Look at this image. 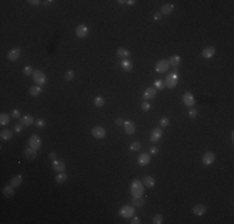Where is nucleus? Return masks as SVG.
Returning <instances> with one entry per match:
<instances>
[{
  "mask_svg": "<svg viewBox=\"0 0 234 224\" xmlns=\"http://www.w3.org/2000/svg\"><path fill=\"white\" fill-rule=\"evenodd\" d=\"M178 81H179L178 70H177V67H174L173 71L167 75V77H166V80H164V85H166L168 88H174L176 86H177Z\"/></svg>",
  "mask_w": 234,
  "mask_h": 224,
  "instance_id": "1",
  "label": "nucleus"
},
{
  "mask_svg": "<svg viewBox=\"0 0 234 224\" xmlns=\"http://www.w3.org/2000/svg\"><path fill=\"white\" fill-rule=\"evenodd\" d=\"M131 194L134 198H141L143 196V184L141 183V181L134 179L131 184Z\"/></svg>",
  "mask_w": 234,
  "mask_h": 224,
  "instance_id": "2",
  "label": "nucleus"
},
{
  "mask_svg": "<svg viewBox=\"0 0 234 224\" xmlns=\"http://www.w3.org/2000/svg\"><path fill=\"white\" fill-rule=\"evenodd\" d=\"M32 79H34V82H36V85H39V86L45 85L46 81H47L46 75H45L43 71H40V70H35V71H34Z\"/></svg>",
  "mask_w": 234,
  "mask_h": 224,
  "instance_id": "3",
  "label": "nucleus"
},
{
  "mask_svg": "<svg viewBox=\"0 0 234 224\" xmlns=\"http://www.w3.org/2000/svg\"><path fill=\"white\" fill-rule=\"evenodd\" d=\"M106 128H104L102 126H96V127H93L92 129H91V135L96 138V140H102V138H105V136H106Z\"/></svg>",
  "mask_w": 234,
  "mask_h": 224,
  "instance_id": "4",
  "label": "nucleus"
},
{
  "mask_svg": "<svg viewBox=\"0 0 234 224\" xmlns=\"http://www.w3.org/2000/svg\"><path fill=\"white\" fill-rule=\"evenodd\" d=\"M119 214L122 217V218H132L134 215V208L132 205H123V207L120 209Z\"/></svg>",
  "mask_w": 234,
  "mask_h": 224,
  "instance_id": "5",
  "label": "nucleus"
},
{
  "mask_svg": "<svg viewBox=\"0 0 234 224\" xmlns=\"http://www.w3.org/2000/svg\"><path fill=\"white\" fill-rule=\"evenodd\" d=\"M29 147L35 149V151H37V149L41 147V138L39 137L37 135L30 136V138H29Z\"/></svg>",
  "mask_w": 234,
  "mask_h": 224,
  "instance_id": "6",
  "label": "nucleus"
},
{
  "mask_svg": "<svg viewBox=\"0 0 234 224\" xmlns=\"http://www.w3.org/2000/svg\"><path fill=\"white\" fill-rule=\"evenodd\" d=\"M168 69H169V64L167 60H160L154 66L156 72H158V73H164L168 71Z\"/></svg>",
  "mask_w": 234,
  "mask_h": 224,
  "instance_id": "7",
  "label": "nucleus"
},
{
  "mask_svg": "<svg viewBox=\"0 0 234 224\" xmlns=\"http://www.w3.org/2000/svg\"><path fill=\"white\" fill-rule=\"evenodd\" d=\"M89 31L90 30L85 24H80L76 28V36L79 37V39H85V37L89 35Z\"/></svg>",
  "mask_w": 234,
  "mask_h": 224,
  "instance_id": "8",
  "label": "nucleus"
},
{
  "mask_svg": "<svg viewBox=\"0 0 234 224\" xmlns=\"http://www.w3.org/2000/svg\"><path fill=\"white\" fill-rule=\"evenodd\" d=\"M161 137H162V128H153L151 132V136H149L151 142L157 143L161 140Z\"/></svg>",
  "mask_w": 234,
  "mask_h": 224,
  "instance_id": "9",
  "label": "nucleus"
},
{
  "mask_svg": "<svg viewBox=\"0 0 234 224\" xmlns=\"http://www.w3.org/2000/svg\"><path fill=\"white\" fill-rule=\"evenodd\" d=\"M156 96H157V90H156L154 87H147L143 92V99L146 101L148 100H153Z\"/></svg>",
  "mask_w": 234,
  "mask_h": 224,
  "instance_id": "10",
  "label": "nucleus"
},
{
  "mask_svg": "<svg viewBox=\"0 0 234 224\" xmlns=\"http://www.w3.org/2000/svg\"><path fill=\"white\" fill-rule=\"evenodd\" d=\"M183 103L187 107H192L194 103H196V99H194V96L191 92H186L183 95Z\"/></svg>",
  "mask_w": 234,
  "mask_h": 224,
  "instance_id": "11",
  "label": "nucleus"
},
{
  "mask_svg": "<svg viewBox=\"0 0 234 224\" xmlns=\"http://www.w3.org/2000/svg\"><path fill=\"white\" fill-rule=\"evenodd\" d=\"M216 158L217 157H216V155H214L213 152H206L203 158H202V162H203L204 166H210L214 161H216Z\"/></svg>",
  "mask_w": 234,
  "mask_h": 224,
  "instance_id": "12",
  "label": "nucleus"
},
{
  "mask_svg": "<svg viewBox=\"0 0 234 224\" xmlns=\"http://www.w3.org/2000/svg\"><path fill=\"white\" fill-rule=\"evenodd\" d=\"M52 168H54V171L61 173V172H65V171H66V164H65L62 161L55 159V161H52Z\"/></svg>",
  "mask_w": 234,
  "mask_h": 224,
  "instance_id": "13",
  "label": "nucleus"
},
{
  "mask_svg": "<svg viewBox=\"0 0 234 224\" xmlns=\"http://www.w3.org/2000/svg\"><path fill=\"white\" fill-rule=\"evenodd\" d=\"M216 55V47L214 46H207L206 49H203V51H202V56L204 59H212L213 56Z\"/></svg>",
  "mask_w": 234,
  "mask_h": 224,
  "instance_id": "14",
  "label": "nucleus"
},
{
  "mask_svg": "<svg viewBox=\"0 0 234 224\" xmlns=\"http://www.w3.org/2000/svg\"><path fill=\"white\" fill-rule=\"evenodd\" d=\"M20 58V49L19 47H14L8 52V60L9 61H16Z\"/></svg>",
  "mask_w": 234,
  "mask_h": 224,
  "instance_id": "15",
  "label": "nucleus"
},
{
  "mask_svg": "<svg viewBox=\"0 0 234 224\" xmlns=\"http://www.w3.org/2000/svg\"><path fill=\"white\" fill-rule=\"evenodd\" d=\"M207 213V207L204 204H197V205H194V208H193V214L194 215H203Z\"/></svg>",
  "mask_w": 234,
  "mask_h": 224,
  "instance_id": "16",
  "label": "nucleus"
},
{
  "mask_svg": "<svg viewBox=\"0 0 234 224\" xmlns=\"http://www.w3.org/2000/svg\"><path fill=\"white\" fill-rule=\"evenodd\" d=\"M138 164L140 166H147L149 162H151V155H148V153H141L140 156H138Z\"/></svg>",
  "mask_w": 234,
  "mask_h": 224,
  "instance_id": "17",
  "label": "nucleus"
},
{
  "mask_svg": "<svg viewBox=\"0 0 234 224\" xmlns=\"http://www.w3.org/2000/svg\"><path fill=\"white\" fill-rule=\"evenodd\" d=\"M123 126H125V131H126V133L127 135H133L136 132V126L133 122L131 121H125L123 122Z\"/></svg>",
  "mask_w": 234,
  "mask_h": 224,
  "instance_id": "18",
  "label": "nucleus"
},
{
  "mask_svg": "<svg viewBox=\"0 0 234 224\" xmlns=\"http://www.w3.org/2000/svg\"><path fill=\"white\" fill-rule=\"evenodd\" d=\"M34 122L35 121H34V117L31 115H25L20 118V125H23V126H31Z\"/></svg>",
  "mask_w": 234,
  "mask_h": 224,
  "instance_id": "19",
  "label": "nucleus"
},
{
  "mask_svg": "<svg viewBox=\"0 0 234 224\" xmlns=\"http://www.w3.org/2000/svg\"><path fill=\"white\" fill-rule=\"evenodd\" d=\"M0 138H2V141H10L13 138V131L3 129L2 132H0Z\"/></svg>",
  "mask_w": 234,
  "mask_h": 224,
  "instance_id": "20",
  "label": "nucleus"
},
{
  "mask_svg": "<svg viewBox=\"0 0 234 224\" xmlns=\"http://www.w3.org/2000/svg\"><path fill=\"white\" fill-rule=\"evenodd\" d=\"M23 181H24V178H23V176H20V174H16V176H14L13 178H11V181H10V184L14 187H19V185H21V183H23Z\"/></svg>",
  "mask_w": 234,
  "mask_h": 224,
  "instance_id": "21",
  "label": "nucleus"
},
{
  "mask_svg": "<svg viewBox=\"0 0 234 224\" xmlns=\"http://www.w3.org/2000/svg\"><path fill=\"white\" fill-rule=\"evenodd\" d=\"M142 182H143L145 187H147V188H153L154 187V178L152 176H145Z\"/></svg>",
  "mask_w": 234,
  "mask_h": 224,
  "instance_id": "22",
  "label": "nucleus"
},
{
  "mask_svg": "<svg viewBox=\"0 0 234 224\" xmlns=\"http://www.w3.org/2000/svg\"><path fill=\"white\" fill-rule=\"evenodd\" d=\"M168 64L172 65L173 67H177V66L181 64V56H178V55H172L171 58L168 59Z\"/></svg>",
  "mask_w": 234,
  "mask_h": 224,
  "instance_id": "23",
  "label": "nucleus"
},
{
  "mask_svg": "<svg viewBox=\"0 0 234 224\" xmlns=\"http://www.w3.org/2000/svg\"><path fill=\"white\" fill-rule=\"evenodd\" d=\"M121 67H122V70H123V71L130 72V71H132L133 65H132V62H131L128 59H123V60H122V62H121Z\"/></svg>",
  "mask_w": 234,
  "mask_h": 224,
  "instance_id": "24",
  "label": "nucleus"
},
{
  "mask_svg": "<svg viewBox=\"0 0 234 224\" xmlns=\"http://www.w3.org/2000/svg\"><path fill=\"white\" fill-rule=\"evenodd\" d=\"M3 194H4L6 198H11V197L15 194V192H14V187H13L11 184L4 187V188H3Z\"/></svg>",
  "mask_w": 234,
  "mask_h": 224,
  "instance_id": "25",
  "label": "nucleus"
},
{
  "mask_svg": "<svg viewBox=\"0 0 234 224\" xmlns=\"http://www.w3.org/2000/svg\"><path fill=\"white\" fill-rule=\"evenodd\" d=\"M29 92H30L31 96H39V95H40V93L43 92V90H41V86L34 85V86H31V87L29 88Z\"/></svg>",
  "mask_w": 234,
  "mask_h": 224,
  "instance_id": "26",
  "label": "nucleus"
},
{
  "mask_svg": "<svg viewBox=\"0 0 234 224\" xmlns=\"http://www.w3.org/2000/svg\"><path fill=\"white\" fill-rule=\"evenodd\" d=\"M116 52H117V56L123 58V59H128V56L131 55V52H130L127 49H125V47H119Z\"/></svg>",
  "mask_w": 234,
  "mask_h": 224,
  "instance_id": "27",
  "label": "nucleus"
},
{
  "mask_svg": "<svg viewBox=\"0 0 234 224\" xmlns=\"http://www.w3.org/2000/svg\"><path fill=\"white\" fill-rule=\"evenodd\" d=\"M36 152H37V151H35V149H32V148L29 147V148L25 149V157H26L28 159L32 161V159L36 158Z\"/></svg>",
  "mask_w": 234,
  "mask_h": 224,
  "instance_id": "28",
  "label": "nucleus"
},
{
  "mask_svg": "<svg viewBox=\"0 0 234 224\" xmlns=\"http://www.w3.org/2000/svg\"><path fill=\"white\" fill-rule=\"evenodd\" d=\"M173 9H174V6H173L172 4H166V5H163V6L161 8V14L169 15V14H172Z\"/></svg>",
  "mask_w": 234,
  "mask_h": 224,
  "instance_id": "29",
  "label": "nucleus"
},
{
  "mask_svg": "<svg viewBox=\"0 0 234 224\" xmlns=\"http://www.w3.org/2000/svg\"><path fill=\"white\" fill-rule=\"evenodd\" d=\"M105 102H106V99L102 97V96H97V97H95V100H93V105H95L96 107H102V106L105 105Z\"/></svg>",
  "mask_w": 234,
  "mask_h": 224,
  "instance_id": "30",
  "label": "nucleus"
},
{
  "mask_svg": "<svg viewBox=\"0 0 234 224\" xmlns=\"http://www.w3.org/2000/svg\"><path fill=\"white\" fill-rule=\"evenodd\" d=\"M55 181H56L57 183H64V182H66V181H67V173H65V172L58 173V174L55 177Z\"/></svg>",
  "mask_w": 234,
  "mask_h": 224,
  "instance_id": "31",
  "label": "nucleus"
},
{
  "mask_svg": "<svg viewBox=\"0 0 234 224\" xmlns=\"http://www.w3.org/2000/svg\"><path fill=\"white\" fill-rule=\"evenodd\" d=\"M10 122V116L8 114H2L0 115V125L2 126H5Z\"/></svg>",
  "mask_w": 234,
  "mask_h": 224,
  "instance_id": "32",
  "label": "nucleus"
},
{
  "mask_svg": "<svg viewBox=\"0 0 234 224\" xmlns=\"http://www.w3.org/2000/svg\"><path fill=\"white\" fill-rule=\"evenodd\" d=\"M164 86H166L164 82H163L161 79H158V80H156V81H154V86H153V87H154L156 90H157V91H161V90L164 88Z\"/></svg>",
  "mask_w": 234,
  "mask_h": 224,
  "instance_id": "33",
  "label": "nucleus"
},
{
  "mask_svg": "<svg viewBox=\"0 0 234 224\" xmlns=\"http://www.w3.org/2000/svg\"><path fill=\"white\" fill-rule=\"evenodd\" d=\"M140 148H141V142H138V141L132 142L131 146H130V149H131V151H133V152L140 151Z\"/></svg>",
  "mask_w": 234,
  "mask_h": 224,
  "instance_id": "34",
  "label": "nucleus"
},
{
  "mask_svg": "<svg viewBox=\"0 0 234 224\" xmlns=\"http://www.w3.org/2000/svg\"><path fill=\"white\" fill-rule=\"evenodd\" d=\"M143 199H142V197L141 198H132V204L134 205V207H142V205H143Z\"/></svg>",
  "mask_w": 234,
  "mask_h": 224,
  "instance_id": "35",
  "label": "nucleus"
},
{
  "mask_svg": "<svg viewBox=\"0 0 234 224\" xmlns=\"http://www.w3.org/2000/svg\"><path fill=\"white\" fill-rule=\"evenodd\" d=\"M64 77H65V80H66V81H72V80L75 79V72H74L72 70H67Z\"/></svg>",
  "mask_w": 234,
  "mask_h": 224,
  "instance_id": "36",
  "label": "nucleus"
},
{
  "mask_svg": "<svg viewBox=\"0 0 234 224\" xmlns=\"http://www.w3.org/2000/svg\"><path fill=\"white\" fill-rule=\"evenodd\" d=\"M162 222H163L162 214H156V215L153 217V219H152V223H153V224H161Z\"/></svg>",
  "mask_w": 234,
  "mask_h": 224,
  "instance_id": "37",
  "label": "nucleus"
},
{
  "mask_svg": "<svg viewBox=\"0 0 234 224\" xmlns=\"http://www.w3.org/2000/svg\"><path fill=\"white\" fill-rule=\"evenodd\" d=\"M23 73L25 75V76H29V75H32L34 73V69L31 66H25L24 70H23Z\"/></svg>",
  "mask_w": 234,
  "mask_h": 224,
  "instance_id": "38",
  "label": "nucleus"
},
{
  "mask_svg": "<svg viewBox=\"0 0 234 224\" xmlns=\"http://www.w3.org/2000/svg\"><path fill=\"white\" fill-rule=\"evenodd\" d=\"M141 108H142V111H145V112H148V111L151 110V105H149V102H147V101L142 102V105H141Z\"/></svg>",
  "mask_w": 234,
  "mask_h": 224,
  "instance_id": "39",
  "label": "nucleus"
},
{
  "mask_svg": "<svg viewBox=\"0 0 234 224\" xmlns=\"http://www.w3.org/2000/svg\"><path fill=\"white\" fill-rule=\"evenodd\" d=\"M160 125H161V127H167L169 125V120L167 117H162L160 120Z\"/></svg>",
  "mask_w": 234,
  "mask_h": 224,
  "instance_id": "40",
  "label": "nucleus"
},
{
  "mask_svg": "<svg viewBox=\"0 0 234 224\" xmlns=\"http://www.w3.org/2000/svg\"><path fill=\"white\" fill-rule=\"evenodd\" d=\"M188 115H189V117H191V118H196V117L198 116V112H197V110L191 108V110H189V112H188Z\"/></svg>",
  "mask_w": 234,
  "mask_h": 224,
  "instance_id": "41",
  "label": "nucleus"
},
{
  "mask_svg": "<svg viewBox=\"0 0 234 224\" xmlns=\"http://www.w3.org/2000/svg\"><path fill=\"white\" fill-rule=\"evenodd\" d=\"M35 123H36V126H37L39 128H44V127H45V120H43V118H39Z\"/></svg>",
  "mask_w": 234,
  "mask_h": 224,
  "instance_id": "42",
  "label": "nucleus"
},
{
  "mask_svg": "<svg viewBox=\"0 0 234 224\" xmlns=\"http://www.w3.org/2000/svg\"><path fill=\"white\" fill-rule=\"evenodd\" d=\"M28 3H29L30 5H32V6H39V5L41 4L40 0H28Z\"/></svg>",
  "mask_w": 234,
  "mask_h": 224,
  "instance_id": "43",
  "label": "nucleus"
},
{
  "mask_svg": "<svg viewBox=\"0 0 234 224\" xmlns=\"http://www.w3.org/2000/svg\"><path fill=\"white\" fill-rule=\"evenodd\" d=\"M14 131H15V132H21V131H23V125H15L14 126Z\"/></svg>",
  "mask_w": 234,
  "mask_h": 224,
  "instance_id": "44",
  "label": "nucleus"
},
{
  "mask_svg": "<svg viewBox=\"0 0 234 224\" xmlns=\"http://www.w3.org/2000/svg\"><path fill=\"white\" fill-rule=\"evenodd\" d=\"M19 116H20V112H19V110H14V111L11 112V117H13V118H17Z\"/></svg>",
  "mask_w": 234,
  "mask_h": 224,
  "instance_id": "45",
  "label": "nucleus"
},
{
  "mask_svg": "<svg viewBox=\"0 0 234 224\" xmlns=\"http://www.w3.org/2000/svg\"><path fill=\"white\" fill-rule=\"evenodd\" d=\"M161 13H156L154 15H153V20H156V21H160L161 20Z\"/></svg>",
  "mask_w": 234,
  "mask_h": 224,
  "instance_id": "46",
  "label": "nucleus"
},
{
  "mask_svg": "<svg viewBox=\"0 0 234 224\" xmlns=\"http://www.w3.org/2000/svg\"><path fill=\"white\" fill-rule=\"evenodd\" d=\"M140 223H141V220H140L138 217H134V218H132V220H131V224H140Z\"/></svg>",
  "mask_w": 234,
  "mask_h": 224,
  "instance_id": "47",
  "label": "nucleus"
},
{
  "mask_svg": "<svg viewBox=\"0 0 234 224\" xmlns=\"http://www.w3.org/2000/svg\"><path fill=\"white\" fill-rule=\"evenodd\" d=\"M49 159H50V161H55V159H57L56 153H55V152H51V153L49 155Z\"/></svg>",
  "mask_w": 234,
  "mask_h": 224,
  "instance_id": "48",
  "label": "nucleus"
},
{
  "mask_svg": "<svg viewBox=\"0 0 234 224\" xmlns=\"http://www.w3.org/2000/svg\"><path fill=\"white\" fill-rule=\"evenodd\" d=\"M149 152H151V155H156V153L158 152V148H157V147H151Z\"/></svg>",
  "mask_w": 234,
  "mask_h": 224,
  "instance_id": "49",
  "label": "nucleus"
},
{
  "mask_svg": "<svg viewBox=\"0 0 234 224\" xmlns=\"http://www.w3.org/2000/svg\"><path fill=\"white\" fill-rule=\"evenodd\" d=\"M123 122H125V121H123V120H122L121 117L116 120V125H117V126H120V125H123Z\"/></svg>",
  "mask_w": 234,
  "mask_h": 224,
  "instance_id": "50",
  "label": "nucleus"
},
{
  "mask_svg": "<svg viewBox=\"0 0 234 224\" xmlns=\"http://www.w3.org/2000/svg\"><path fill=\"white\" fill-rule=\"evenodd\" d=\"M136 2H134V0H127V2H126V4L127 5H133Z\"/></svg>",
  "mask_w": 234,
  "mask_h": 224,
  "instance_id": "51",
  "label": "nucleus"
},
{
  "mask_svg": "<svg viewBox=\"0 0 234 224\" xmlns=\"http://www.w3.org/2000/svg\"><path fill=\"white\" fill-rule=\"evenodd\" d=\"M52 3V0H45V2H44V5H50Z\"/></svg>",
  "mask_w": 234,
  "mask_h": 224,
  "instance_id": "52",
  "label": "nucleus"
}]
</instances>
